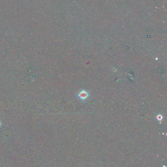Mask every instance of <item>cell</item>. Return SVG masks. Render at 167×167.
Segmentation results:
<instances>
[{
    "label": "cell",
    "mask_w": 167,
    "mask_h": 167,
    "mask_svg": "<svg viewBox=\"0 0 167 167\" xmlns=\"http://www.w3.org/2000/svg\"><path fill=\"white\" fill-rule=\"evenodd\" d=\"M87 96L88 95L87 93L85 92L80 93V97L82 99H85Z\"/></svg>",
    "instance_id": "6da1fadb"
}]
</instances>
